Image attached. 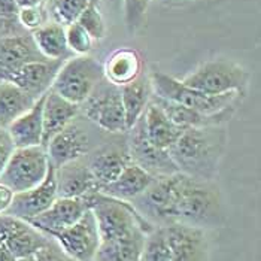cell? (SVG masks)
Instances as JSON below:
<instances>
[{"label": "cell", "mask_w": 261, "mask_h": 261, "mask_svg": "<svg viewBox=\"0 0 261 261\" xmlns=\"http://www.w3.org/2000/svg\"><path fill=\"white\" fill-rule=\"evenodd\" d=\"M228 145L225 125L185 128L167 151L178 172L187 176L215 181Z\"/></svg>", "instance_id": "6da1fadb"}, {"label": "cell", "mask_w": 261, "mask_h": 261, "mask_svg": "<svg viewBox=\"0 0 261 261\" xmlns=\"http://www.w3.org/2000/svg\"><path fill=\"white\" fill-rule=\"evenodd\" d=\"M185 224L203 230L225 224V209L215 181H203L175 173V191L170 212V225Z\"/></svg>", "instance_id": "7a4b0ae2"}, {"label": "cell", "mask_w": 261, "mask_h": 261, "mask_svg": "<svg viewBox=\"0 0 261 261\" xmlns=\"http://www.w3.org/2000/svg\"><path fill=\"white\" fill-rule=\"evenodd\" d=\"M90 211L93 212L100 243L120 241L135 233H149L155 225L148 222L132 203L109 197L100 191L90 194Z\"/></svg>", "instance_id": "3957f363"}, {"label": "cell", "mask_w": 261, "mask_h": 261, "mask_svg": "<svg viewBox=\"0 0 261 261\" xmlns=\"http://www.w3.org/2000/svg\"><path fill=\"white\" fill-rule=\"evenodd\" d=\"M148 76L154 96L194 111H200L203 114H217L228 106L239 105L242 99L238 93H227L220 96L204 94L159 69H151Z\"/></svg>", "instance_id": "277c9868"}, {"label": "cell", "mask_w": 261, "mask_h": 261, "mask_svg": "<svg viewBox=\"0 0 261 261\" xmlns=\"http://www.w3.org/2000/svg\"><path fill=\"white\" fill-rule=\"evenodd\" d=\"M249 80V72L239 63L228 59H214L200 64L181 81L185 85L209 96L238 93L245 97Z\"/></svg>", "instance_id": "5b68a950"}, {"label": "cell", "mask_w": 261, "mask_h": 261, "mask_svg": "<svg viewBox=\"0 0 261 261\" xmlns=\"http://www.w3.org/2000/svg\"><path fill=\"white\" fill-rule=\"evenodd\" d=\"M103 78V64L97 59L73 56L61 64L51 90L66 100L81 105Z\"/></svg>", "instance_id": "8992f818"}, {"label": "cell", "mask_w": 261, "mask_h": 261, "mask_svg": "<svg viewBox=\"0 0 261 261\" xmlns=\"http://www.w3.org/2000/svg\"><path fill=\"white\" fill-rule=\"evenodd\" d=\"M80 112L85 120L105 133H127L120 87L108 82L105 78L96 85L91 94L81 103Z\"/></svg>", "instance_id": "52a82bcc"}, {"label": "cell", "mask_w": 261, "mask_h": 261, "mask_svg": "<svg viewBox=\"0 0 261 261\" xmlns=\"http://www.w3.org/2000/svg\"><path fill=\"white\" fill-rule=\"evenodd\" d=\"M49 159L46 149L42 146L15 148L0 175V182L14 191L22 193L38 187L48 175Z\"/></svg>", "instance_id": "ba28073f"}, {"label": "cell", "mask_w": 261, "mask_h": 261, "mask_svg": "<svg viewBox=\"0 0 261 261\" xmlns=\"http://www.w3.org/2000/svg\"><path fill=\"white\" fill-rule=\"evenodd\" d=\"M125 141L132 163L138 164L152 176L157 178L178 173V169L170 159L169 151L160 149L149 142L143 125V117H141L138 122L125 133Z\"/></svg>", "instance_id": "9c48e42d"}, {"label": "cell", "mask_w": 261, "mask_h": 261, "mask_svg": "<svg viewBox=\"0 0 261 261\" xmlns=\"http://www.w3.org/2000/svg\"><path fill=\"white\" fill-rule=\"evenodd\" d=\"M94 141L88 128L78 118L64 127L46 145L49 163L57 169L66 163L80 160L94 149Z\"/></svg>", "instance_id": "30bf717a"}, {"label": "cell", "mask_w": 261, "mask_h": 261, "mask_svg": "<svg viewBox=\"0 0 261 261\" xmlns=\"http://www.w3.org/2000/svg\"><path fill=\"white\" fill-rule=\"evenodd\" d=\"M57 242L60 248L75 261H93L100 245L96 218L91 211L72 227L49 236Z\"/></svg>", "instance_id": "8fae6325"}, {"label": "cell", "mask_w": 261, "mask_h": 261, "mask_svg": "<svg viewBox=\"0 0 261 261\" xmlns=\"http://www.w3.org/2000/svg\"><path fill=\"white\" fill-rule=\"evenodd\" d=\"M48 239L46 234L40 233L25 220L9 214L0 215V243H3L17 260L33 255Z\"/></svg>", "instance_id": "7c38bea8"}, {"label": "cell", "mask_w": 261, "mask_h": 261, "mask_svg": "<svg viewBox=\"0 0 261 261\" xmlns=\"http://www.w3.org/2000/svg\"><path fill=\"white\" fill-rule=\"evenodd\" d=\"M91 207L90 196L85 197H57L43 214L32 218L30 222L40 233L46 234L48 238L54 233H59L61 230L72 227L73 224L80 221L81 218L88 212Z\"/></svg>", "instance_id": "4fadbf2b"}, {"label": "cell", "mask_w": 261, "mask_h": 261, "mask_svg": "<svg viewBox=\"0 0 261 261\" xmlns=\"http://www.w3.org/2000/svg\"><path fill=\"white\" fill-rule=\"evenodd\" d=\"M172 261H211L206 230L185 224L164 227Z\"/></svg>", "instance_id": "5bb4252c"}, {"label": "cell", "mask_w": 261, "mask_h": 261, "mask_svg": "<svg viewBox=\"0 0 261 261\" xmlns=\"http://www.w3.org/2000/svg\"><path fill=\"white\" fill-rule=\"evenodd\" d=\"M85 161L100 188L114 182L125 166L132 163L127 151L125 135L122 141H115L114 143L106 142L100 146H96L88 155H85Z\"/></svg>", "instance_id": "9a60e30c"}, {"label": "cell", "mask_w": 261, "mask_h": 261, "mask_svg": "<svg viewBox=\"0 0 261 261\" xmlns=\"http://www.w3.org/2000/svg\"><path fill=\"white\" fill-rule=\"evenodd\" d=\"M57 197L59 194H57V182H56V167L51 164L46 178L38 187L14 194L12 203L6 214L30 221L32 218L43 214L57 200Z\"/></svg>", "instance_id": "2e32d148"}, {"label": "cell", "mask_w": 261, "mask_h": 261, "mask_svg": "<svg viewBox=\"0 0 261 261\" xmlns=\"http://www.w3.org/2000/svg\"><path fill=\"white\" fill-rule=\"evenodd\" d=\"M45 60L32 33L0 36V81H8L14 72L27 63Z\"/></svg>", "instance_id": "e0dca14e"}, {"label": "cell", "mask_w": 261, "mask_h": 261, "mask_svg": "<svg viewBox=\"0 0 261 261\" xmlns=\"http://www.w3.org/2000/svg\"><path fill=\"white\" fill-rule=\"evenodd\" d=\"M63 60H45L27 63L14 72L8 81L15 84L22 91H25L33 99H39L45 93H48L53 87Z\"/></svg>", "instance_id": "ac0fdd59"}, {"label": "cell", "mask_w": 261, "mask_h": 261, "mask_svg": "<svg viewBox=\"0 0 261 261\" xmlns=\"http://www.w3.org/2000/svg\"><path fill=\"white\" fill-rule=\"evenodd\" d=\"M56 182L59 197H85L100 190L96 178L93 176L85 157L66 163L56 169Z\"/></svg>", "instance_id": "d6986e66"}, {"label": "cell", "mask_w": 261, "mask_h": 261, "mask_svg": "<svg viewBox=\"0 0 261 261\" xmlns=\"http://www.w3.org/2000/svg\"><path fill=\"white\" fill-rule=\"evenodd\" d=\"M151 99L167 114V117L170 120L175 124H178L179 127H182L184 130L185 128L212 127V125H225L233 118V115L236 114V109H238V105H233V106H228V108L222 109L217 114H203L200 111H194V109L185 108L181 105L172 103V101L163 100L154 94Z\"/></svg>", "instance_id": "ffe728a7"}, {"label": "cell", "mask_w": 261, "mask_h": 261, "mask_svg": "<svg viewBox=\"0 0 261 261\" xmlns=\"http://www.w3.org/2000/svg\"><path fill=\"white\" fill-rule=\"evenodd\" d=\"M81 115L80 105L66 100L49 90L45 94L43 109H42V121H43V133H42V148H46L48 142L51 141L57 133H60L64 127H67L75 118Z\"/></svg>", "instance_id": "44dd1931"}, {"label": "cell", "mask_w": 261, "mask_h": 261, "mask_svg": "<svg viewBox=\"0 0 261 261\" xmlns=\"http://www.w3.org/2000/svg\"><path fill=\"white\" fill-rule=\"evenodd\" d=\"M142 117H143V125L148 139L160 149L167 151L178 141V138L184 132V128L170 120L167 114L152 99L149 100Z\"/></svg>", "instance_id": "7402d4cb"}, {"label": "cell", "mask_w": 261, "mask_h": 261, "mask_svg": "<svg viewBox=\"0 0 261 261\" xmlns=\"http://www.w3.org/2000/svg\"><path fill=\"white\" fill-rule=\"evenodd\" d=\"M141 54L132 48H120L114 51L103 64L105 80L117 87L127 85L143 73Z\"/></svg>", "instance_id": "603a6c76"}, {"label": "cell", "mask_w": 261, "mask_h": 261, "mask_svg": "<svg viewBox=\"0 0 261 261\" xmlns=\"http://www.w3.org/2000/svg\"><path fill=\"white\" fill-rule=\"evenodd\" d=\"M155 176L148 173L135 163H128L114 182L100 188V193L124 201H133L151 185Z\"/></svg>", "instance_id": "cb8c5ba5"}, {"label": "cell", "mask_w": 261, "mask_h": 261, "mask_svg": "<svg viewBox=\"0 0 261 261\" xmlns=\"http://www.w3.org/2000/svg\"><path fill=\"white\" fill-rule=\"evenodd\" d=\"M45 94L40 96L29 111H25L22 115L8 125V132L12 138L15 148H29V146L42 145V133H43L42 109H43Z\"/></svg>", "instance_id": "d4e9b609"}, {"label": "cell", "mask_w": 261, "mask_h": 261, "mask_svg": "<svg viewBox=\"0 0 261 261\" xmlns=\"http://www.w3.org/2000/svg\"><path fill=\"white\" fill-rule=\"evenodd\" d=\"M121 101L125 115V128L127 132L138 122L148 106L152 96V88L148 73H142L136 80L127 85L120 87Z\"/></svg>", "instance_id": "484cf974"}, {"label": "cell", "mask_w": 261, "mask_h": 261, "mask_svg": "<svg viewBox=\"0 0 261 261\" xmlns=\"http://www.w3.org/2000/svg\"><path fill=\"white\" fill-rule=\"evenodd\" d=\"M33 40L46 60H63L73 57L66 42V27L56 22H46L32 32Z\"/></svg>", "instance_id": "4316f807"}, {"label": "cell", "mask_w": 261, "mask_h": 261, "mask_svg": "<svg viewBox=\"0 0 261 261\" xmlns=\"http://www.w3.org/2000/svg\"><path fill=\"white\" fill-rule=\"evenodd\" d=\"M35 101L36 99L29 96L15 84L0 81V127L8 128V125L29 111Z\"/></svg>", "instance_id": "83f0119b"}, {"label": "cell", "mask_w": 261, "mask_h": 261, "mask_svg": "<svg viewBox=\"0 0 261 261\" xmlns=\"http://www.w3.org/2000/svg\"><path fill=\"white\" fill-rule=\"evenodd\" d=\"M146 234L139 231L120 241L100 243L93 261H141Z\"/></svg>", "instance_id": "f1b7e54d"}, {"label": "cell", "mask_w": 261, "mask_h": 261, "mask_svg": "<svg viewBox=\"0 0 261 261\" xmlns=\"http://www.w3.org/2000/svg\"><path fill=\"white\" fill-rule=\"evenodd\" d=\"M87 5L88 0H46L43 8L49 22L67 27L76 22Z\"/></svg>", "instance_id": "f546056e"}, {"label": "cell", "mask_w": 261, "mask_h": 261, "mask_svg": "<svg viewBox=\"0 0 261 261\" xmlns=\"http://www.w3.org/2000/svg\"><path fill=\"white\" fill-rule=\"evenodd\" d=\"M141 261H172L164 227L155 225L145 238Z\"/></svg>", "instance_id": "4dcf8cb0"}, {"label": "cell", "mask_w": 261, "mask_h": 261, "mask_svg": "<svg viewBox=\"0 0 261 261\" xmlns=\"http://www.w3.org/2000/svg\"><path fill=\"white\" fill-rule=\"evenodd\" d=\"M76 22L93 38V40L105 39L106 24L99 9V0H88V5L82 11Z\"/></svg>", "instance_id": "1f68e13d"}, {"label": "cell", "mask_w": 261, "mask_h": 261, "mask_svg": "<svg viewBox=\"0 0 261 261\" xmlns=\"http://www.w3.org/2000/svg\"><path fill=\"white\" fill-rule=\"evenodd\" d=\"M124 22L128 33H136L142 27L152 0H122Z\"/></svg>", "instance_id": "d6a6232c"}, {"label": "cell", "mask_w": 261, "mask_h": 261, "mask_svg": "<svg viewBox=\"0 0 261 261\" xmlns=\"http://www.w3.org/2000/svg\"><path fill=\"white\" fill-rule=\"evenodd\" d=\"M66 42L73 56H88L93 49V38L81 27L78 22H73L66 27Z\"/></svg>", "instance_id": "836d02e7"}, {"label": "cell", "mask_w": 261, "mask_h": 261, "mask_svg": "<svg viewBox=\"0 0 261 261\" xmlns=\"http://www.w3.org/2000/svg\"><path fill=\"white\" fill-rule=\"evenodd\" d=\"M17 20L21 24L22 29H25L27 32H35L43 24L48 22V17L43 8V3L39 6H33V8H24L18 11V17Z\"/></svg>", "instance_id": "e575fe53"}, {"label": "cell", "mask_w": 261, "mask_h": 261, "mask_svg": "<svg viewBox=\"0 0 261 261\" xmlns=\"http://www.w3.org/2000/svg\"><path fill=\"white\" fill-rule=\"evenodd\" d=\"M33 258L35 261H75L72 257H69L61 249L60 245L51 238L33 254Z\"/></svg>", "instance_id": "d590c367"}, {"label": "cell", "mask_w": 261, "mask_h": 261, "mask_svg": "<svg viewBox=\"0 0 261 261\" xmlns=\"http://www.w3.org/2000/svg\"><path fill=\"white\" fill-rule=\"evenodd\" d=\"M14 151H15V145L12 142L8 128L0 127V175L3 172V169L6 167L11 155L14 154Z\"/></svg>", "instance_id": "8d00e7d4"}, {"label": "cell", "mask_w": 261, "mask_h": 261, "mask_svg": "<svg viewBox=\"0 0 261 261\" xmlns=\"http://www.w3.org/2000/svg\"><path fill=\"white\" fill-rule=\"evenodd\" d=\"M18 11L20 8L17 6L15 0H0V20L2 21L17 20Z\"/></svg>", "instance_id": "74e56055"}, {"label": "cell", "mask_w": 261, "mask_h": 261, "mask_svg": "<svg viewBox=\"0 0 261 261\" xmlns=\"http://www.w3.org/2000/svg\"><path fill=\"white\" fill-rule=\"evenodd\" d=\"M12 199H14V191L8 188L3 182H0V215L8 212Z\"/></svg>", "instance_id": "f35d334b"}, {"label": "cell", "mask_w": 261, "mask_h": 261, "mask_svg": "<svg viewBox=\"0 0 261 261\" xmlns=\"http://www.w3.org/2000/svg\"><path fill=\"white\" fill-rule=\"evenodd\" d=\"M0 261H18L14 255H12V252L3 245V243H0Z\"/></svg>", "instance_id": "ab89813d"}, {"label": "cell", "mask_w": 261, "mask_h": 261, "mask_svg": "<svg viewBox=\"0 0 261 261\" xmlns=\"http://www.w3.org/2000/svg\"><path fill=\"white\" fill-rule=\"evenodd\" d=\"M17 6L20 9H24V8H33V6H39L43 2L42 0H15Z\"/></svg>", "instance_id": "60d3db41"}, {"label": "cell", "mask_w": 261, "mask_h": 261, "mask_svg": "<svg viewBox=\"0 0 261 261\" xmlns=\"http://www.w3.org/2000/svg\"><path fill=\"white\" fill-rule=\"evenodd\" d=\"M161 5L169 6V8H178V6H184L187 3H191L194 0H159Z\"/></svg>", "instance_id": "b9f144b4"}, {"label": "cell", "mask_w": 261, "mask_h": 261, "mask_svg": "<svg viewBox=\"0 0 261 261\" xmlns=\"http://www.w3.org/2000/svg\"><path fill=\"white\" fill-rule=\"evenodd\" d=\"M18 261H35V258H33V255H30V257H25V258H20Z\"/></svg>", "instance_id": "7bdbcfd3"}, {"label": "cell", "mask_w": 261, "mask_h": 261, "mask_svg": "<svg viewBox=\"0 0 261 261\" xmlns=\"http://www.w3.org/2000/svg\"><path fill=\"white\" fill-rule=\"evenodd\" d=\"M42 2H43V3H45V2H46V0H42Z\"/></svg>", "instance_id": "ee69618b"}]
</instances>
